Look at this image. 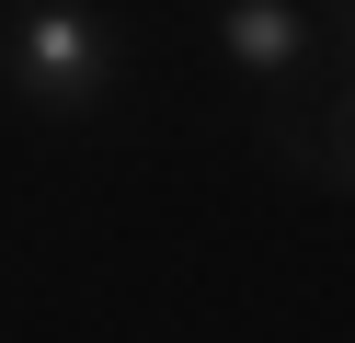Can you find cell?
Returning a JSON list of instances; mask_svg holds the SVG:
<instances>
[{
    "label": "cell",
    "mask_w": 355,
    "mask_h": 343,
    "mask_svg": "<svg viewBox=\"0 0 355 343\" xmlns=\"http://www.w3.org/2000/svg\"><path fill=\"white\" fill-rule=\"evenodd\" d=\"M207 35H218V58H230L241 80H286V69L309 58V12L298 0H230Z\"/></svg>",
    "instance_id": "7a4b0ae2"
},
{
    "label": "cell",
    "mask_w": 355,
    "mask_h": 343,
    "mask_svg": "<svg viewBox=\"0 0 355 343\" xmlns=\"http://www.w3.org/2000/svg\"><path fill=\"white\" fill-rule=\"evenodd\" d=\"M0 80L24 91L35 114H92L126 80V35L103 12H80V0H24L0 23Z\"/></svg>",
    "instance_id": "6da1fadb"
},
{
    "label": "cell",
    "mask_w": 355,
    "mask_h": 343,
    "mask_svg": "<svg viewBox=\"0 0 355 343\" xmlns=\"http://www.w3.org/2000/svg\"><path fill=\"white\" fill-rule=\"evenodd\" d=\"M321 172H332V183H355V91L332 103V149H321Z\"/></svg>",
    "instance_id": "3957f363"
}]
</instances>
